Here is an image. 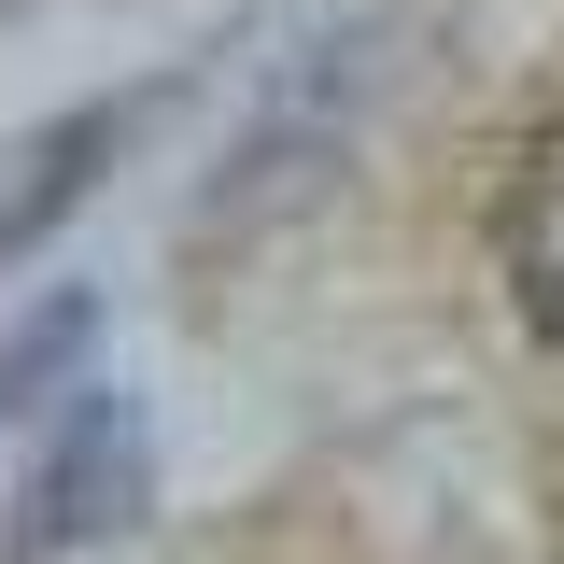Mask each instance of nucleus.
<instances>
[{
    "label": "nucleus",
    "mask_w": 564,
    "mask_h": 564,
    "mask_svg": "<svg viewBox=\"0 0 564 564\" xmlns=\"http://www.w3.org/2000/svg\"><path fill=\"white\" fill-rule=\"evenodd\" d=\"M113 522H141V410L113 381H70V423L43 437L29 508H14V564H57L85 536H113Z\"/></svg>",
    "instance_id": "1"
},
{
    "label": "nucleus",
    "mask_w": 564,
    "mask_h": 564,
    "mask_svg": "<svg viewBox=\"0 0 564 564\" xmlns=\"http://www.w3.org/2000/svg\"><path fill=\"white\" fill-rule=\"evenodd\" d=\"M494 269L522 296V325L564 339V128H536L508 155V198H494Z\"/></svg>",
    "instance_id": "2"
},
{
    "label": "nucleus",
    "mask_w": 564,
    "mask_h": 564,
    "mask_svg": "<svg viewBox=\"0 0 564 564\" xmlns=\"http://www.w3.org/2000/svg\"><path fill=\"white\" fill-rule=\"evenodd\" d=\"M141 128V99H99V113H70V128H43L29 155H14V198H0V254H29L43 226H57L85 184H99V155Z\"/></svg>",
    "instance_id": "3"
},
{
    "label": "nucleus",
    "mask_w": 564,
    "mask_h": 564,
    "mask_svg": "<svg viewBox=\"0 0 564 564\" xmlns=\"http://www.w3.org/2000/svg\"><path fill=\"white\" fill-rule=\"evenodd\" d=\"M85 352H99V296H43L14 339H0V423H43L85 381Z\"/></svg>",
    "instance_id": "4"
}]
</instances>
